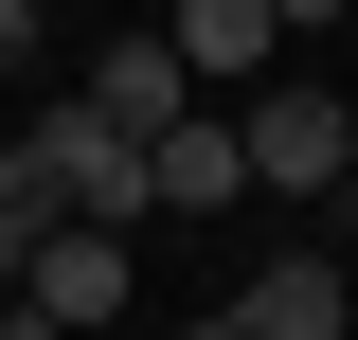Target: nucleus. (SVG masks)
Listing matches in <instances>:
<instances>
[{"mask_svg":"<svg viewBox=\"0 0 358 340\" xmlns=\"http://www.w3.org/2000/svg\"><path fill=\"white\" fill-rule=\"evenodd\" d=\"M54 215H72V179H54V143L18 126V143H0V251H18V233H54Z\"/></svg>","mask_w":358,"mask_h":340,"instance_id":"obj_8","label":"nucleus"},{"mask_svg":"<svg viewBox=\"0 0 358 340\" xmlns=\"http://www.w3.org/2000/svg\"><path fill=\"white\" fill-rule=\"evenodd\" d=\"M90 108H108V126H179V108H197V72H179L162 18H143V36H90Z\"/></svg>","mask_w":358,"mask_h":340,"instance_id":"obj_6","label":"nucleus"},{"mask_svg":"<svg viewBox=\"0 0 358 340\" xmlns=\"http://www.w3.org/2000/svg\"><path fill=\"white\" fill-rule=\"evenodd\" d=\"M36 143H54V179H72V215H108V233H143V215H162V179H143V126H108L90 90H54V108H36Z\"/></svg>","mask_w":358,"mask_h":340,"instance_id":"obj_3","label":"nucleus"},{"mask_svg":"<svg viewBox=\"0 0 358 340\" xmlns=\"http://www.w3.org/2000/svg\"><path fill=\"white\" fill-rule=\"evenodd\" d=\"M162 36H179V72H197V90H251V72H268V36H287V18H268V0H179Z\"/></svg>","mask_w":358,"mask_h":340,"instance_id":"obj_7","label":"nucleus"},{"mask_svg":"<svg viewBox=\"0 0 358 340\" xmlns=\"http://www.w3.org/2000/svg\"><path fill=\"white\" fill-rule=\"evenodd\" d=\"M54 54V0H0V72H36Z\"/></svg>","mask_w":358,"mask_h":340,"instance_id":"obj_9","label":"nucleus"},{"mask_svg":"<svg viewBox=\"0 0 358 340\" xmlns=\"http://www.w3.org/2000/svg\"><path fill=\"white\" fill-rule=\"evenodd\" d=\"M0 269H18V251H0Z\"/></svg>","mask_w":358,"mask_h":340,"instance_id":"obj_10","label":"nucleus"},{"mask_svg":"<svg viewBox=\"0 0 358 340\" xmlns=\"http://www.w3.org/2000/svg\"><path fill=\"white\" fill-rule=\"evenodd\" d=\"M143 179H162V215H233V197H251V143H233V108H179V126H143Z\"/></svg>","mask_w":358,"mask_h":340,"instance_id":"obj_5","label":"nucleus"},{"mask_svg":"<svg viewBox=\"0 0 358 340\" xmlns=\"http://www.w3.org/2000/svg\"><path fill=\"white\" fill-rule=\"evenodd\" d=\"M215 323H233V340H341V323H358V269H341V251H251V269L215 287Z\"/></svg>","mask_w":358,"mask_h":340,"instance_id":"obj_4","label":"nucleus"},{"mask_svg":"<svg viewBox=\"0 0 358 340\" xmlns=\"http://www.w3.org/2000/svg\"><path fill=\"white\" fill-rule=\"evenodd\" d=\"M0 304H18V323H126V233H108V215H54V233H18Z\"/></svg>","mask_w":358,"mask_h":340,"instance_id":"obj_2","label":"nucleus"},{"mask_svg":"<svg viewBox=\"0 0 358 340\" xmlns=\"http://www.w3.org/2000/svg\"><path fill=\"white\" fill-rule=\"evenodd\" d=\"M233 143H251V179L268 197H322V179L358 162V108L322 72H251V108H233Z\"/></svg>","mask_w":358,"mask_h":340,"instance_id":"obj_1","label":"nucleus"}]
</instances>
